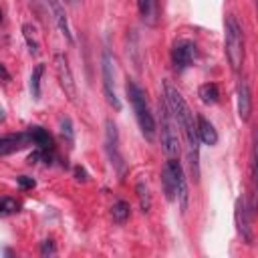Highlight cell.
<instances>
[{"mask_svg": "<svg viewBox=\"0 0 258 258\" xmlns=\"http://www.w3.org/2000/svg\"><path fill=\"white\" fill-rule=\"evenodd\" d=\"M75 175H77V181H87V171L79 165V167H75Z\"/></svg>", "mask_w": 258, "mask_h": 258, "instance_id": "cell-27", "label": "cell"}, {"mask_svg": "<svg viewBox=\"0 0 258 258\" xmlns=\"http://www.w3.org/2000/svg\"><path fill=\"white\" fill-rule=\"evenodd\" d=\"M196 58V44L191 40H177L171 48V62L175 67V71H183L191 64V60Z\"/></svg>", "mask_w": 258, "mask_h": 258, "instance_id": "cell-10", "label": "cell"}, {"mask_svg": "<svg viewBox=\"0 0 258 258\" xmlns=\"http://www.w3.org/2000/svg\"><path fill=\"white\" fill-rule=\"evenodd\" d=\"M234 222H236V230L242 236V240L246 244L254 242V234H252V208H248L244 198L236 200V208H234Z\"/></svg>", "mask_w": 258, "mask_h": 258, "instance_id": "cell-7", "label": "cell"}, {"mask_svg": "<svg viewBox=\"0 0 258 258\" xmlns=\"http://www.w3.org/2000/svg\"><path fill=\"white\" fill-rule=\"evenodd\" d=\"M101 77H103V93H105L107 103L115 111H119L121 109V101L115 95V85H113V58H111V52L107 48L103 50V56H101Z\"/></svg>", "mask_w": 258, "mask_h": 258, "instance_id": "cell-6", "label": "cell"}, {"mask_svg": "<svg viewBox=\"0 0 258 258\" xmlns=\"http://www.w3.org/2000/svg\"><path fill=\"white\" fill-rule=\"evenodd\" d=\"M226 58L234 71H240L244 64V30L234 14L226 16V38H224Z\"/></svg>", "mask_w": 258, "mask_h": 258, "instance_id": "cell-3", "label": "cell"}, {"mask_svg": "<svg viewBox=\"0 0 258 258\" xmlns=\"http://www.w3.org/2000/svg\"><path fill=\"white\" fill-rule=\"evenodd\" d=\"M198 95H200L202 103H206V105H214L220 99V91H218V85L216 83H204L200 87Z\"/></svg>", "mask_w": 258, "mask_h": 258, "instance_id": "cell-18", "label": "cell"}, {"mask_svg": "<svg viewBox=\"0 0 258 258\" xmlns=\"http://www.w3.org/2000/svg\"><path fill=\"white\" fill-rule=\"evenodd\" d=\"M137 8H139V14L143 18V22L147 24H157V16H159V6H157V0H137Z\"/></svg>", "mask_w": 258, "mask_h": 258, "instance_id": "cell-15", "label": "cell"}, {"mask_svg": "<svg viewBox=\"0 0 258 258\" xmlns=\"http://www.w3.org/2000/svg\"><path fill=\"white\" fill-rule=\"evenodd\" d=\"M64 2H77V0H64Z\"/></svg>", "mask_w": 258, "mask_h": 258, "instance_id": "cell-30", "label": "cell"}, {"mask_svg": "<svg viewBox=\"0 0 258 258\" xmlns=\"http://www.w3.org/2000/svg\"><path fill=\"white\" fill-rule=\"evenodd\" d=\"M60 135L67 139V143H73L75 141V129H73V121L69 117H62L60 119Z\"/></svg>", "mask_w": 258, "mask_h": 258, "instance_id": "cell-23", "label": "cell"}, {"mask_svg": "<svg viewBox=\"0 0 258 258\" xmlns=\"http://www.w3.org/2000/svg\"><path fill=\"white\" fill-rule=\"evenodd\" d=\"M42 73H44V64L42 62H38L34 69H32V73H30V95H32V99H40V79H42Z\"/></svg>", "mask_w": 258, "mask_h": 258, "instance_id": "cell-21", "label": "cell"}, {"mask_svg": "<svg viewBox=\"0 0 258 258\" xmlns=\"http://www.w3.org/2000/svg\"><path fill=\"white\" fill-rule=\"evenodd\" d=\"M0 77H2L4 81H10V73L6 71V67H4L2 62H0Z\"/></svg>", "mask_w": 258, "mask_h": 258, "instance_id": "cell-28", "label": "cell"}, {"mask_svg": "<svg viewBox=\"0 0 258 258\" xmlns=\"http://www.w3.org/2000/svg\"><path fill=\"white\" fill-rule=\"evenodd\" d=\"M28 135H30V141L38 149H52V137L44 127H38V125L28 127Z\"/></svg>", "mask_w": 258, "mask_h": 258, "instance_id": "cell-16", "label": "cell"}, {"mask_svg": "<svg viewBox=\"0 0 258 258\" xmlns=\"http://www.w3.org/2000/svg\"><path fill=\"white\" fill-rule=\"evenodd\" d=\"M125 93H127V99H129V103H131V107H133V113H135V119H137V125H139V129H141V133H143L149 141H153L157 127H155V119H153V113H151V109H149V105H147V99H145L143 89H141L135 81L127 79V83H125Z\"/></svg>", "mask_w": 258, "mask_h": 258, "instance_id": "cell-2", "label": "cell"}, {"mask_svg": "<svg viewBox=\"0 0 258 258\" xmlns=\"http://www.w3.org/2000/svg\"><path fill=\"white\" fill-rule=\"evenodd\" d=\"M196 133H198V141H202L206 145H216L218 143V133H216L214 125L204 115L196 117Z\"/></svg>", "mask_w": 258, "mask_h": 258, "instance_id": "cell-14", "label": "cell"}, {"mask_svg": "<svg viewBox=\"0 0 258 258\" xmlns=\"http://www.w3.org/2000/svg\"><path fill=\"white\" fill-rule=\"evenodd\" d=\"M16 183H18L22 189H30V187L36 185V181H34L32 177H28V175H20V177H16Z\"/></svg>", "mask_w": 258, "mask_h": 258, "instance_id": "cell-26", "label": "cell"}, {"mask_svg": "<svg viewBox=\"0 0 258 258\" xmlns=\"http://www.w3.org/2000/svg\"><path fill=\"white\" fill-rule=\"evenodd\" d=\"M52 62H54V73H56V79H58V85H60L64 97H69V101L75 103L77 101V83H75L73 71L69 67V58L64 54L56 52Z\"/></svg>", "mask_w": 258, "mask_h": 258, "instance_id": "cell-5", "label": "cell"}, {"mask_svg": "<svg viewBox=\"0 0 258 258\" xmlns=\"http://www.w3.org/2000/svg\"><path fill=\"white\" fill-rule=\"evenodd\" d=\"M22 34H24V40H26V44H28V50H30V54H38L36 28H34L30 22H26V24H22Z\"/></svg>", "mask_w": 258, "mask_h": 258, "instance_id": "cell-22", "label": "cell"}, {"mask_svg": "<svg viewBox=\"0 0 258 258\" xmlns=\"http://www.w3.org/2000/svg\"><path fill=\"white\" fill-rule=\"evenodd\" d=\"M167 165H169V169L173 171V177H175V200H177V204H179V210L185 212V210H187V204H189V189H187V181H185L183 167H181V163L177 161V157H169V159H167Z\"/></svg>", "mask_w": 258, "mask_h": 258, "instance_id": "cell-8", "label": "cell"}, {"mask_svg": "<svg viewBox=\"0 0 258 258\" xmlns=\"http://www.w3.org/2000/svg\"><path fill=\"white\" fill-rule=\"evenodd\" d=\"M163 99H165V105H167V109L171 111V115H173L177 127L181 129V133H183V137H185L187 161H189V167H191L194 177L198 179V177H200V165H198L200 145H198V133H196V119H194V113H191V109L187 107V103H185V99L181 97V93H179L169 81L163 83Z\"/></svg>", "mask_w": 258, "mask_h": 258, "instance_id": "cell-1", "label": "cell"}, {"mask_svg": "<svg viewBox=\"0 0 258 258\" xmlns=\"http://www.w3.org/2000/svg\"><path fill=\"white\" fill-rule=\"evenodd\" d=\"M129 214H131V208L123 200H119V202H115L111 206V218H113L115 224H125L129 220Z\"/></svg>", "mask_w": 258, "mask_h": 258, "instance_id": "cell-20", "label": "cell"}, {"mask_svg": "<svg viewBox=\"0 0 258 258\" xmlns=\"http://www.w3.org/2000/svg\"><path fill=\"white\" fill-rule=\"evenodd\" d=\"M105 149H107L111 163L117 167V171H123V159L119 153V131L111 119L105 121Z\"/></svg>", "mask_w": 258, "mask_h": 258, "instance_id": "cell-9", "label": "cell"}, {"mask_svg": "<svg viewBox=\"0 0 258 258\" xmlns=\"http://www.w3.org/2000/svg\"><path fill=\"white\" fill-rule=\"evenodd\" d=\"M161 185H163V194L169 202L175 200V177H173V171L169 169V165L165 163L163 169H161Z\"/></svg>", "mask_w": 258, "mask_h": 258, "instance_id": "cell-17", "label": "cell"}, {"mask_svg": "<svg viewBox=\"0 0 258 258\" xmlns=\"http://www.w3.org/2000/svg\"><path fill=\"white\" fill-rule=\"evenodd\" d=\"M32 145L28 131H20V133H8V135H0V157L16 153L24 147Z\"/></svg>", "mask_w": 258, "mask_h": 258, "instance_id": "cell-11", "label": "cell"}, {"mask_svg": "<svg viewBox=\"0 0 258 258\" xmlns=\"http://www.w3.org/2000/svg\"><path fill=\"white\" fill-rule=\"evenodd\" d=\"M52 16H54V22L58 26V30L62 32V36L73 44V32H71V26H69V18H67V12H64V6L60 0H46Z\"/></svg>", "mask_w": 258, "mask_h": 258, "instance_id": "cell-13", "label": "cell"}, {"mask_svg": "<svg viewBox=\"0 0 258 258\" xmlns=\"http://www.w3.org/2000/svg\"><path fill=\"white\" fill-rule=\"evenodd\" d=\"M135 191H137V200H139V208H141V212H149L151 210V194H149V185L143 181V179H139L137 181V185H135Z\"/></svg>", "mask_w": 258, "mask_h": 258, "instance_id": "cell-19", "label": "cell"}, {"mask_svg": "<svg viewBox=\"0 0 258 258\" xmlns=\"http://www.w3.org/2000/svg\"><path fill=\"white\" fill-rule=\"evenodd\" d=\"M18 210V202L14 198H0V216L14 214Z\"/></svg>", "mask_w": 258, "mask_h": 258, "instance_id": "cell-24", "label": "cell"}, {"mask_svg": "<svg viewBox=\"0 0 258 258\" xmlns=\"http://www.w3.org/2000/svg\"><path fill=\"white\" fill-rule=\"evenodd\" d=\"M56 254V246H54V242L52 240H44L42 244H40V256H54Z\"/></svg>", "mask_w": 258, "mask_h": 258, "instance_id": "cell-25", "label": "cell"}, {"mask_svg": "<svg viewBox=\"0 0 258 258\" xmlns=\"http://www.w3.org/2000/svg\"><path fill=\"white\" fill-rule=\"evenodd\" d=\"M159 133H161V147L167 157L179 155V137H177V123L171 111L165 105V99H159Z\"/></svg>", "mask_w": 258, "mask_h": 258, "instance_id": "cell-4", "label": "cell"}, {"mask_svg": "<svg viewBox=\"0 0 258 258\" xmlns=\"http://www.w3.org/2000/svg\"><path fill=\"white\" fill-rule=\"evenodd\" d=\"M236 103H238V117L242 121H248L250 119V113H252V95H250V87L244 79L238 81V87H236Z\"/></svg>", "mask_w": 258, "mask_h": 258, "instance_id": "cell-12", "label": "cell"}, {"mask_svg": "<svg viewBox=\"0 0 258 258\" xmlns=\"http://www.w3.org/2000/svg\"><path fill=\"white\" fill-rule=\"evenodd\" d=\"M2 119H4V111L0 109V121H2Z\"/></svg>", "mask_w": 258, "mask_h": 258, "instance_id": "cell-29", "label": "cell"}]
</instances>
